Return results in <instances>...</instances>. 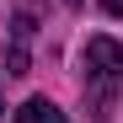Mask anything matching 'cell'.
<instances>
[{
  "label": "cell",
  "instance_id": "obj_1",
  "mask_svg": "<svg viewBox=\"0 0 123 123\" xmlns=\"http://www.w3.org/2000/svg\"><path fill=\"white\" fill-rule=\"evenodd\" d=\"M123 86V43L118 37H91L86 43V107L91 118H112Z\"/></svg>",
  "mask_w": 123,
  "mask_h": 123
},
{
  "label": "cell",
  "instance_id": "obj_2",
  "mask_svg": "<svg viewBox=\"0 0 123 123\" xmlns=\"http://www.w3.org/2000/svg\"><path fill=\"white\" fill-rule=\"evenodd\" d=\"M32 32H37V27H32V16H16V22H11V54H6V75H27V70H32V54H27V48H32Z\"/></svg>",
  "mask_w": 123,
  "mask_h": 123
},
{
  "label": "cell",
  "instance_id": "obj_3",
  "mask_svg": "<svg viewBox=\"0 0 123 123\" xmlns=\"http://www.w3.org/2000/svg\"><path fill=\"white\" fill-rule=\"evenodd\" d=\"M16 123H70V118L59 112L48 96H27L22 107H16Z\"/></svg>",
  "mask_w": 123,
  "mask_h": 123
},
{
  "label": "cell",
  "instance_id": "obj_4",
  "mask_svg": "<svg viewBox=\"0 0 123 123\" xmlns=\"http://www.w3.org/2000/svg\"><path fill=\"white\" fill-rule=\"evenodd\" d=\"M102 6H107V11H112V16H123V0H102Z\"/></svg>",
  "mask_w": 123,
  "mask_h": 123
},
{
  "label": "cell",
  "instance_id": "obj_5",
  "mask_svg": "<svg viewBox=\"0 0 123 123\" xmlns=\"http://www.w3.org/2000/svg\"><path fill=\"white\" fill-rule=\"evenodd\" d=\"M64 6H80V0H64Z\"/></svg>",
  "mask_w": 123,
  "mask_h": 123
},
{
  "label": "cell",
  "instance_id": "obj_6",
  "mask_svg": "<svg viewBox=\"0 0 123 123\" xmlns=\"http://www.w3.org/2000/svg\"><path fill=\"white\" fill-rule=\"evenodd\" d=\"M0 112H6V107H0Z\"/></svg>",
  "mask_w": 123,
  "mask_h": 123
}]
</instances>
